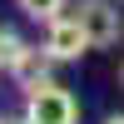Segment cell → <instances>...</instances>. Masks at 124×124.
<instances>
[{
	"label": "cell",
	"instance_id": "obj_1",
	"mask_svg": "<svg viewBox=\"0 0 124 124\" xmlns=\"http://www.w3.org/2000/svg\"><path fill=\"white\" fill-rule=\"evenodd\" d=\"M25 124H79V99L55 79L25 89Z\"/></svg>",
	"mask_w": 124,
	"mask_h": 124
},
{
	"label": "cell",
	"instance_id": "obj_2",
	"mask_svg": "<svg viewBox=\"0 0 124 124\" xmlns=\"http://www.w3.org/2000/svg\"><path fill=\"white\" fill-rule=\"evenodd\" d=\"M75 20L85 25V35H89V45H94V50L119 45V35H124L119 0H79V5H75Z\"/></svg>",
	"mask_w": 124,
	"mask_h": 124
},
{
	"label": "cell",
	"instance_id": "obj_3",
	"mask_svg": "<svg viewBox=\"0 0 124 124\" xmlns=\"http://www.w3.org/2000/svg\"><path fill=\"white\" fill-rule=\"evenodd\" d=\"M85 50H94V45H89L85 25H79L75 15H55V20L45 25V55L55 60V65H65V60H79Z\"/></svg>",
	"mask_w": 124,
	"mask_h": 124
},
{
	"label": "cell",
	"instance_id": "obj_4",
	"mask_svg": "<svg viewBox=\"0 0 124 124\" xmlns=\"http://www.w3.org/2000/svg\"><path fill=\"white\" fill-rule=\"evenodd\" d=\"M50 65H55V60L45 55V45H40V50L30 45L25 55H20L15 65H10V75L20 79V89H30V85H40V79H50Z\"/></svg>",
	"mask_w": 124,
	"mask_h": 124
},
{
	"label": "cell",
	"instance_id": "obj_5",
	"mask_svg": "<svg viewBox=\"0 0 124 124\" xmlns=\"http://www.w3.org/2000/svg\"><path fill=\"white\" fill-rule=\"evenodd\" d=\"M20 10H25L30 20H40V25H50L55 15H65V0H15Z\"/></svg>",
	"mask_w": 124,
	"mask_h": 124
},
{
	"label": "cell",
	"instance_id": "obj_6",
	"mask_svg": "<svg viewBox=\"0 0 124 124\" xmlns=\"http://www.w3.org/2000/svg\"><path fill=\"white\" fill-rule=\"evenodd\" d=\"M25 50H30V45L15 35V30H5V25H0V70H10L20 55H25Z\"/></svg>",
	"mask_w": 124,
	"mask_h": 124
},
{
	"label": "cell",
	"instance_id": "obj_7",
	"mask_svg": "<svg viewBox=\"0 0 124 124\" xmlns=\"http://www.w3.org/2000/svg\"><path fill=\"white\" fill-rule=\"evenodd\" d=\"M104 124H124V114H109V119H104Z\"/></svg>",
	"mask_w": 124,
	"mask_h": 124
},
{
	"label": "cell",
	"instance_id": "obj_8",
	"mask_svg": "<svg viewBox=\"0 0 124 124\" xmlns=\"http://www.w3.org/2000/svg\"><path fill=\"white\" fill-rule=\"evenodd\" d=\"M119 85H124V65H119Z\"/></svg>",
	"mask_w": 124,
	"mask_h": 124
},
{
	"label": "cell",
	"instance_id": "obj_9",
	"mask_svg": "<svg viewBox=\"0 0 124 124\" xmlns=\"http://www.w3.org/2000/svg\"><path fill=\"white\" fill-rule=\"evenodd\" d=\"M0 124H5V119H0ZM20 124H25V119H20Z\"/></svg>",
	"mask_w": 124,
	"mask_h": 124
}]
</instances>
